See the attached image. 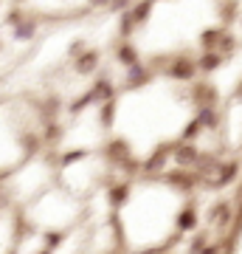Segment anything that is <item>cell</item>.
I'll return each mask as SVG.
<instances>
[{"instance_id":"cell-1","label":"cell","mask_w":242,"mask_h":254,"mask_svg":"<svg viewBox=\"0 0 242 254\" xmlns=\"http://www.w3.org/2000/svg\"><path fill=\"white\" fill-rule=\"evenodd\" d=\"M155 178L161 184H166V187H172V190H178V192H192L200 184V175L192 167H175L169 173H158Z\"/></svg>"},{"instance_id":"cell-2","label":"cell","mask_w":242,"mask_h":254,"mask_svg":"<svg viewBox=\"0 0 242 254\" xmlns=\"http://www.w3.org/2000/svg\"><path fill=\"white\" fill-rule=\"evenodd\" d=\"M166 76L175 79V82H192L194 76H197V63H194L189 54L169 57V63H166Z\"/></svg>"},{"instance_id":"cell-3","label":"cell","mask_w":242,"mask_h":254,"mask_svg":"<svg viewBox=\"0 0 242 254\" xmlns=\"http://www.w3.org/2000/svg\"><path fill=\"white\" fill-rule=\"evenodd\" d=\"M172 147H175V141H169V144H158L149 158H144L141 161V175L144 178H146V175H158V173L166 170V164L172 161Z\"/></svg>"},{"instance_id":"cell-4","label":"cell","mask_w":242,"mask_h":254,"mask_svg":"<svg viewBox=\"0 0 242 254\" xmlns=\"http://www.w3.org/2000/svg\"><path fill=\"white\" fill-rule=\"evenodd\" d=\"M240 170H242V161H237V158L220 161V170L214 173V178H208V181H203V184H206L211 192H217V190H223V187L237 181V178H240Z\"/></svg>"},{"instance_id":"cell-5","label":"cell","mask_w":242,"mask_h":254,"mask_svg":"<svg viewBox=\"0 0 242 254\" xmlns=\"http://www.w3.org/2000/svg\"><path fill=\"white\" fill-rule=\"evenodd\" d=\"M152 68L144 63H133L127 65V76H124V91H138V88H144V85H149L152 82Z\"/></svg>"},{"instance_id":"cell-6","label":"cell","mask_w":242,"mask_h":254,"mask_svg":"<svg viewBox=\"0 0 242 254\" xmlns=\"http://www.w3.org/2000/svg\"><path fill=\"white\" fill-rule=\"evenodd\" d=\"M99 63H101V54L96 48H82L79 54L73 57V71L79 76H90V73L99 71Z\"/></svg>"},{"instance_id":"cell-7","label":"cell","mask_w":242,"mask_h":254,"mask_svg":"<svg viewBox=\"0 0 242 254\" xmlns=\"http://www.w3.org/2000/svg\"><path fill=\"white\" fill-rule=\"evenodd\" d=\"M197 155H200V147L194 141H183L180 138L172 147V161H175V167H194Z\"/></svg>"},{"instance_id":"cell-8","label":"cell","mask_w":242,"mask_h":254,"mask_svg":"<svg viewBox=\"0 0 242 254\" xmlns=\"http://www.w3.org/2000/svg\"><path fill=\"white\" fill-rule=\"evenodd\" d=\"M206 220H208V226L228 229V226L234 223V203H228V200H220V203H214V206L206 212Z\"/></svg>"},{"instance_id":"cell-9","label":"cell","mask_w":242,"mask_h":254,"mask_svg":"<svg viewBox=\"0 0 242 254\" xmlns=\"http://www.w3.org/2000/svg\"><path fill=\"white\" fill-rule=\"evenodd\" d=\"M189 96H192V102L194 105H217V99H220V93H217V88L211 85V82H206V79H200V82H194L192 79V91H189Z\"/></svg>"},{"instance_id":"cell-10","label":"cell","mask_w":242,"mask_h":254,"mask_svg":"<svg viewBox=\"0 0 242 254\" xmlns=\"http://www.w3.org/2000/svg\"><path fill=\"white\" fill-rule=\"evenodd\" d=\"M133 155V150H130V141L127 138H110L107 144H104V158H107L113 167H121V161H127Z\"/></svg>"},{"instance_id":"cell-11","label":"cell","mask_w":242,"mask_h":254,"mask_svg":"<svg viewBox=\"0 0 242 254\" xmlns=\"http://www.w3.org/2000/svg\"><path fill=\"white\" fill-rule=\"evenodd\" d=\"M130 195H133V184L130 181H116V184H110V190H107V203L110 209H121L130 200Z\"/></svg>"},{"instance_id":"cell-12","label":"cell","mask_w":242,"mask_h":254,"mask_svg":"<svg viewBox=\"0 0 242 254\" xmlns=\"http://www.w3.org/2000/svg\"><path fill=\"white\" fill-rule=\"evenodd\" d=\"M192 170L200 175V181H208V178H214V173L220 170V158H217V155H211V153H200Z\"/></svg>"},{"instance_id":"cell-13","label":"cell","mask_w":242,"mask_h":254,"mask_svg":"<svg viewBox=\"0 0 242 254\" xmlns=\"http://www.w3.org/2000/svg\"><path fill=\"white\" fill-rule=\"evenodd\" d=\"M200 223V215H197V206L189 203L178 212V235H186V232H194Z\"/></svg>"},{"instance_id":"cell-14","label":"cell","mask_w":242,"mask_h":254,"mask_svg":"<svg viewBox=\"0 0 242 254\" xmlns=\"http://www.w3.org/2000/svg\"><path fill=\"white\" fill-rule=\"evenodd\" d=\"M197 125L203 127V130H217L220 127V110H217V105H200L197 108Z\"/></svg>"},{"instance_id":"cell-15","label":"cell","mask_w":242,"mask_h":254,"mask_svg":"<svg viewBox=\"0 0 242 254\" xmlns=\"http://www.w3.org/2000/svg\"><path fill=\"white\" fill-rule=\"evenodd\" d=\"M90 91H93V96H96V105H99V102H104V99H113V96H116V88H113V79H110L107 73H99V76H96V82H93V88H90Z\"/></svg>"},{"instance_id":"cell-16","label":"cell","mask_w":242,"mask_h":254,"mask_svg":"<svg viewBox=\"0 0 242 254\" xmlns=\"http://www.w3.org/2000/svg\"><path fill=\"white\" fill-rule=\"evenodd\" d=\"M43 144L45 147H56L59 141H62V125L56 122V119H45L43 122Z\"/></svg>"},{"instance_id":"cell-17","label":"cell","mask_w":242,"mask_h":254,"mask_svg":"<svg viewBox=\"0 0 242 254\" xmlns=\"http://www.w3.org/2000/svg\"><path fill=\"white\" fill-rule=\"evenodd\" d=\"M194 63H197V73H214L225 60H223V54H217L214 48H208V51H203L200 60H194Z\"/></svg>"},{"instance_id":"cell-18","label":"cell","mask_w":242,"mask_h":254,"mask_svg":"<svg viewBox=\"0 0 242 254\" xmlns=\"http://www.w3.org/2000/svg\"><path fill=\"white\" fill-rule=\"evenodd\" d=\"M152 6H155V0H133L130 3V17L135 20V26H144L146 20L152 17Z\"/></svg>"},{"instance_id":"cell-19","label":"cell","mask_w":242,"mask_h":254,"mask_svg":"<svg viewBox=\"0 0 242 254\" xmlns=\"http://www.w3.org/2000/svg\"><path fill=\"white\" fill-rule=\"evenodd\" d=\"M14 28V40H17V43H28V40H34L37 37V20H31V17H23L17 23V26H11Z\"/></svg>"},{"instance_id":"cell-20","label":"cell","mask_w":242,"mask_h":254,"mask_svg":"<svg viewBox=\"0 0 242 254\" xmlns=\"http://www.w3.org/2000/svg\"><path fill=\"white\" fill-rule=\"evenodd\" d=\"M116 110H118V99H116V96H113V99L99 102V122H101L104 130L113 127V122H116Z\"/></svg>"},{"instance_id":"cell-21","label":"cell","mask_w":242,"mask_h":254,"mask_svg":"<svg viewBox=\"0 0 242 254\" xmlns=\"http://www.w3.org/2000/svg\"><path fill=\"white\" fill-rule=\"evenodd\" d=\"M237 17H240V3L237 0H220V20H223V26L228 28Z\"/></svg>"},{"instance_id":"cell-22","label":"cell","mask_w":242,"mask_h":254,"mask_svg":"<svg viewBox=\"0 0 242 254\" xmlns=\"http://www.w3.org/2000/svg\"><path fill=\"white\" fill-rule=\"evenodd\" d=\"M116 63L118 65H133V63H138V48L133 46V43H121V46L116 48Z\"/></svg>"},{"instance_id":"cell-23","label":"cell","mask_w":242,"mask_h":254,"mask_svg":"<svg viewBox=\"0 0 242 254\" xmlns=\"http://www.w3.org/2000/svg\"><path fill=\"white\" fill-rule=\"evenodd\" d=\"M20 144H23V153H26V158H31V155H37L40 150H43V138L37 136V133H23L20 136Z\"/></svg>"},{"instance_id":"cell-24","label":"cell","mask_w":242,"mask_h":254,"mask_svg":"<svg viewBox=\"0 0 242 254\" xmlns=\"http://www.w3.org/2000/svg\"><path fill=\"white\" fill-rule=\"evenodd\" d=\"M217 54H223V60H228V57H234V51H237V37L225 28L223 31V37H220V43H217V48H214Z\"/></svg>"},{"instance_id":"cell-25","label":"cell","mask_w":242,"mask_h":254,"mask_svg":"<svg viewBox=\"0 0 242 254\" xmlns=\"http://www.w3.org/2000/svg\"><path fill=\"white\" fill-rule=\"evenodd\" d=\"M225 26H214V28H206L203 34H200V48L203 51H208V48H217V43H220V37H223Z\"/></svg>"},{"instance_id":"cell-26","label":"cell","mask_w":242,"mask_h":254,"mask_svg":"<svg viewBox=\"0 0 242 254\" xmlns=\"http://www.w3.org/2000/svg\"><path fill=\"white\" fill-rule=\"evenodd\" d=\"M59 108H62V99H59V96H48V99L40 105V116H43V122L45 119H56Z\"/></svg>"},{"instance_id":"cell-27","label":"cell","mask_w":242,"mask_h":254,"mask_svg":"<svg viewBox=\"0 0 242 254\" xmlns=\"http://www.w3.org/2000/svg\"><path fill=\"white\" fill-rule=\"evenodd\" d=\"M93 102H96V96H93V91H88V93H82L79 99H73L71 105H68V110H71L73 116H79L82 110H85V108H90Z\"/></svg>"},{"instance_id":"cell-28","label":"cell","mask_w":242,"mask_h":254,"mask_svg":"<svg viewBox=\"0 0 242 254\" xmlns=\"http://www.w3.org/2000/svg\"><path fill=\"white\" fill-rule=\"evenodd\" d=\"M118 14H121V20H118V34H121V37H130V34H133V28H135V20L130 17V9L118 11Z\"/></svg>"},{"instance_id":"cell-29","label":"cell","mask_w":242,"mask_h":254,"mask_svg":"<svg viewBox=\"0 0 242 254\" xmlns=\"http://www.w3.org/2000/svg\"><path fill=\"white\" fill-rule=\"evenodd\" d=\"M82 158H88V150H82V147H76V150H68V153L62 155V167H71V164H76V161H82Z\"/></svg>"},{"instance_id":"cell-30","label":"cell","mask_w":242,"mask_h":254,"mask_svg":"<svg viewBox=\"0 0 242 254\" xmlns=\"http://www.w3.org/2000/svg\"><path fill=\"white\" fill-rule=\"evenodd\" d=\"M200 130H203V127L197 125V119H192V122H189V125L183 127V133H180V138H183V141H194V138L200 136Z\"/></svg>"},{"instance_id":"cell-31","label":"cell","mask_w":242,"mask_h":254,"mask_svg":"<svg viewBox=\"0 0 242 254\" xmlns=\"http://www.w3.org/2000/svg\"><path fill=\"white\" fill-rule=\"evenodd\" d=\"M208 237H211V235H206V232H200V235L194 237L192 243H189V252H203V246L208 243Z\"/></svg>"},{"instance_id":"cell-32","label":"cell","mask_w":242,"mask_h":254,"mask_svg":"<svg viewBox=\"0 0 242 254\" xmlns=\"http://www.w3.org/2000/svg\"><path fill=\"white\" fill-rule=\"evenodd\" d=\"M59 243H62V235H59V232H48V235H45V252L56 249Z\"/></svg>"},{"instance_id":"cell-33","label":"cell","mask_w":242,"mask_h":254,"mask_svg":"<svg viewBox=\"0 0 242 254\" xmlns=\"http://www.w3.org/2000/svg\"><path fill=\"white\" fill-rule=\"evenodd\" d=\"M23 17H26V11H23V9H11L9 17H6V26H17Z\"/></svg>"},{"instance_id":"cell-34","label":"cell","mask_w":242,"mask_h":254,"mask_svg":"<svg viewBox=\"0 0 242 254\" xmlns=\"http://www.w3.org/2000/svg\"><path fill=\"white\" fill-rule=\"evenodd\" d=\"M130 3H133V0H107L110 11H124V9H130Z\"/></svg>"},{"instance_id":"cell-35","label":"cell","mask_w":242,"mask_h":254,"mask_svg":"<svg viewBox=\"0 0 242 254\" xmlns=\"http://www.w3.org/2000/svg\"><path fill=\"white\" fill-rule=\"evenodd\" d=\"M82 48H85V43H82V40H76V43H71V48H68V54L71 57H76L82 51Z\"/></svg>"},{"instance_id":"cell-36","label":"cell","mask_w":242,"mask_h":254,"mask_svg":"<svg viewBox=\"0 0 242 254\" xmlns=\"http://www.w3.org/2000/svg\"><path fill=\"white\" fill-rule=\"evenodd\" d=\"M9 175H11V170H3V173H0V192H3V181H6Z\"/></svg>"},{"instance_id":"cell-37","label":"cell","mask_w":242,"mask_h":254,"mask_svg":"<svg viewBox=\"0 0 242 254\" xmlns=\"http://www.w3.org/2000/svg\"><path fill=\"white\" fill-rule=\"evenodd\" d=\"M96 6H107V0H90V9H96Z\"/></svg>"},{"instance_id":"cell-38","label":"cell","mask_w":242,"mask_h":254,"mask_svg":"<svg viewBox=\"0 0 242 254\" xmlns=\"http://www.w3.org/2000/svg\"><path fill=\"white\" fill-rule=\"evenodd\" d=\"M240 93H242V82H240Z\"/></svg>"},{"instance_id":"cell-39","label":"cell","mask_w":242,"mask_h":254,"mask_svg":"<svg viewBox=\"0 0 242 254\" xmlns=\"http://www.w3.org/2000/svg\"><path fill=\"white\" fill-rule=\"evenodd\" d=\"M0 48H3V43H0Z\"/></svg>"},{"instance_id":"cell-40","label":"cell","mask_w":242,"mask_h":254,"mask_svg":"<svg viewBox=\"0 0 242 254\" xmlns=\"http://www.w3.org/2000/svg\"><path fill=\"white\" fill-rule=\"evenodd\" d=\"M240 198H242V195H240Z\"/></svg>"}]
</instances>
